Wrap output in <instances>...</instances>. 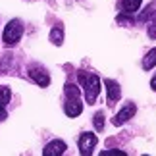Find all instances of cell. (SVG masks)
Returning <instances> with one entry per match:
<instances>
[{
  "instance_id": "cell-1",
  "label": "cell",
  "mask_w": 156,
  "mask_h": 156,
  "mask_svg": "<svg viewBox=\"0 0 156 156\" xmlns=\"http://www.w3.org/2000/svg\"><path fill=\"white\" fill-rule=\"evenodd\" d=\"M77 77H79V83L83 87V93H85L87 104H94L97 98H98V94H100V79H98V75L87 73V71H79Z\"/></svg>"
},
{
  "instance_id": "cell-2",
  "label": "cell",
  "mask_w": 156,
  "mask_h": 156,
  "mask_svg": "<svg viewBox=\"0 0 156 156\" xmlns=\"http://www.w3.org/2000/svg\"><path fill=\"white\" fill-rule=\"evenodd\" d=\"M21 35H23V25H21V21L20 20H12L8 25H6L4 29V35H2V41H4V44H16L17 41L21 39Z\"/></svg>"
},
{
  "instance_id": "cell-3",
  "label": "cell",
  "mask_w": 156,
  "mask_h": 156,
  "mask_svg": "<svg viewBox=\"0 0 156 156\" xmlns=\"http://www.w3.org/2000/svg\"><path fill=\"white\" fill-rule=\"evenodd\" d=\"M77 145H79V152L81 154H93V148L97 147V135L94 133H83L79 137V141H77Z\"/></svg>"
},
{
  "instance_id": "cell-4",
  "label": "cell",
  "mask_w": 156,
  "mask_h": 156,
  "mask_svg": "<svg viewBox=\"0 0 156 156\" xmlns=\"http://www.w3.org/2000/svg\"><path fill=\"white\" fill-rule=\"evenodd\" d=\"M29 75H31V79L37 83V85H41V87H48L50 75H48V71H46L44 68H41V66H31V69H29Z\"/></svg>"
},
{
  "instance_id": "cell-5",
  "label": "cell",
  "mask_w": 156,
  "mask_h": 156,
  "mask_svg": "<svg viewBox=\"0 0 156 156\" xmlns=\"http://www.w3.org/2000/svg\"><path fill=\"white\" fill-rule=\"evenodd\" d=\"M135 112H137V106L135 104H125L122 110L116 114V118L112 119V123L114 125H123L125 122H129V119L135 116Z\"/></svg>"
},
{
  "instance_id": "cell-6",
  "label": "cell",
  "mask_w": 156,
  "mask_h": 156,
  "mask_svg": "<svg viewBox=\"0 0 156 156\" xmlns=\"http://www.w3.org/2000/svg\"><path fill=\"white\" fill-rule=\"evenodd\" d=\"M64 112H66V116H69V118L79 116L83 112V104H81L79 97H68V100H66V104H64Z\"/></svg>"
},
{
  "instance_id": "cell-7",
  "label": "cell",
  "mask_w": 156,
  "mask_h": 156,
  "mask_svg": "<svg viewBox=\"0 0 156 156\" xmlns=\"http://www.w3.org/2000/svg\"><path fill=\"white\" fill-rule=\"evenodd\" d=\"M64 152H66V143L60 141V139L50 141L48 145L44 147V151H43L44 156H60V154H64Z\"/></svg>"
},
{
  "instance_id": "cell-8",
  "label": "cell",
  "mask_w": 156,
  "mask_h": 156,
  "mask_svg": "<svg viewBox=\"0 0 156 156\" xmlns=\"http://www.w3.org/2000/svg\"><path fill=\"white\" fill-rule=\"evenodd\" d=\"M104 85H106V91H108V100H110V102H116V100L122 97V89H119V85L116 81H112V79H106Z\"/></svg>"
},
{
  "instance_id": "cell-9",
  "label": "cell",
  "mask_w": 156,
  "mask_h": 156,
  "mask_svg": "<svg viewBox=\"0 0 156 156\" xmlns=\"http://www.w3.org/2000/svg\"><path fill=\"white\" fill-rule=\"evenodd\" d=\"M141 2L143 0H122V12L127 16H133L141 8Z\"/></svg>"
},
{
  "instance_id": "cell-10",
  "label": "cell",
  "mask_w": 156,
  "mask_h": 156,
  "mask_svg": "<svg viewBox=\"0 0 156 156\" xmlns=\"http://www.w3.org/2000/svg\"><path fill=\"white\" fill-rule=\"evenodd\" d=\"M50 43L56 44V46H60V44L64 43V31H62V27H54L52 31H50Z\"/></svg>"
},
{
  "instance_id": "cell-11",
  "label": "cell",
  "mask_w": 156,
  "mask_h": 156,
  "mask_svg": "<svg viewBox=\"0 0 156 156\" xmlns=\"http://www.w3.org/2000/svg\"><path fill=\"white\" fill-rule=\"evenodd\" d=\"M156 66V48L148 50V54L145 56V60H143V68L145 69H152Z\"/></svg>"
},
{
  "instance_id": "cell-12",
  "label": "cell",
  "mask_w": 156,
  "mask_h": 156,
  "mask_svg": "<svg viewBox=\"0 0 156 156\" xmlns=\"http://www.w3.org/2000/svg\"><path fill=\"white\" fill-rule=\"evenodd\" d=\"M10 98H12L10 89H8V87H0V104L6 106V104L10 102Z\"/></svg>"
},
{
  "instance_id": "cell-13",
  "label": "cell",
  "mask_w": 156,
  "mask_h": 156,
  "mask_svg": "<svg viewBox=\"0 0 156 156\" xmlns=\"http://www.w3.org/2000/svg\"><path fill=\"white\" fill-rule=\"evenodd\" d=\"M94 127H97V129H102L104 127V114L102 112L94 114Z\"/></svg>"
},
{
  "instance_id": "cell-14",
  "label": "cell",
  "mask_w": 156,
  "mask_h": 156,
  "mask_svg": "<svg viewBox=\"0 0 156 156\" xmlns=\"http://www.w3.org/2000/svg\"><path fill=\"white\" fill-rule=\"evenodd\" d=\"M148 37L156 39V16L151 20V23H148Z\"/></svg>"
},
{
  "instance_id": "cell-15",
  "label": "cell",
  "mask_w": 156,
  "mask_h": 156,
  "mask_svg": "<svg viewBox=\"0 0 156 156\" xmlns=\"http://www.w3.org/2000/svg\"><path fill=\"white\" fill-rule=\"evenodd\" d=\"M102 156H125L123 151H102Z\"/></svg>"
},
{
  "instance_id": "cell-16",
  "label": "cell",
  "mask_w": 156,
  "mask_h": 156,
  "mask_svg": "<svg viewBox=\"0 0 156 156\" xmlns=\"http://www.w3.org/2000/svg\"><path fill=\"white\" fill-rule=\"evenodd\" d=\"M6 118H8V114H6V108H4L2 104H0V122H4Z\"/></svg>"
},
{
  "instance_id": "cell-17",
  "label": "cell",
  "mask_w": 156,
  "mask_h": 156,
  "mask_svg": "<svg viewBox=\"0 0 156 156\" xmlns=\"http://www.w3.org/2000/svg\"><path fill=\"white\" fill-rule=\"evenodd\" d=\"M151 87H152V91H156V75L152 77V81H151Z\"/></svg>"
}]
</instances>
